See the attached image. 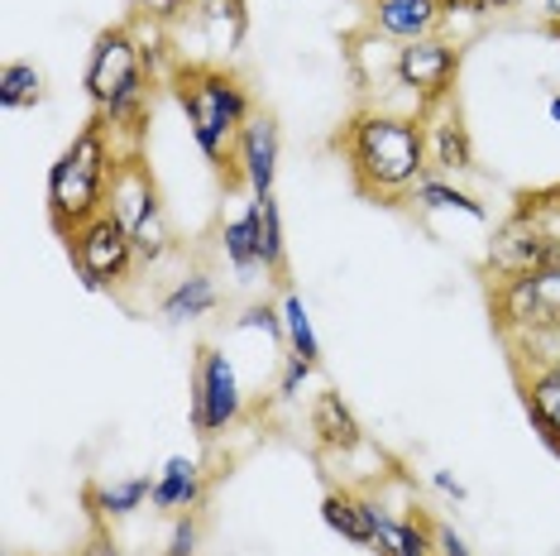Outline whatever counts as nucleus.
<instances>
[{
    "instance_id": "1",
    "label": "nucleus",
    "mask_w": 560,
    "mask_h": 556,
    "mask_svg": "<svg viewBox=\"0 0 560 556\" xmlns=\"http://www.w3.org/2000/svg\"><path fill=\"white\" fill-rule=\"evenodd\" d=\"M336 149L350 169V183L364 197L398 207L407 201L417 183L431 173L427 159V125L412 111H388V106H364L340 125Z\"/></svg>"
},
{
    "instance_id": "2",
    "label": "nucleus",
    "mask_w": 560,
    "mask_h": 556,
    "mask_svg": "<svg viewBox=\"0 0 560 556\" xmlns=\"http://www.w3.org/2000/svg\"><path fill=\"white\" fill-rule=\"evenodd\" d=\"M154 82L159 78L144 68V39L135 34V24H110L96 34L82 86L92 111L120 139V149H139L144 139L149 111H154Z\"/></svg>"
},
{
    "instance_id": "3",
    "label": "nucleus",
    "mask_w": 560,
    "mask_h": 556,
    "mask_svg": "<svg viewBox=\"0 0 560 556\" xmlns=\"http://www.w3.org/2000/svg\"><path fill=\"white\" fill-rule=\"evenodd\" d=\"M120 139L110 135V125L92 111V120L72 135V144L58 154V163L48 169V225L58 235H72L78 225H86L101 211H110V178L120 163Z\"/></svg>"
},
{
    "instance_id": "4",
    "label": "nucleus",
    "mask_w": 560,
    "mask_h": 556,
    "mask_svg": "<svg viewBox=\"0 0 560 556\" xmlns=\"http://www.w3.org/2000/svg\"><path fill=\"white\" fill-rule=\"evenodd\" d=\"M168 86H173L177 111H183V120H187V135H192V144L201 149V159L221 169V163L231 159L240 130H245L254 116L249 86L240 82L225 62H197V58L177 62Z\"/></svg>"
},
{
    "instance_id": "5",
    "label": "nucleus",
    "mask_w": 560,
    "mask_h": 556,
    "mask_svg": "<svg viewBox=\"0 0 560 556\" xmlns=\"http://www.w3.org/2000/svg\"><path fill=\"white\" fill-rule=\"evenodd\" d=\"M546 264H560V187H546V193H522L513 217H508L489 240V283L527 269H546Z\"/></svg>"
},
{
    "instance_id": "6",
    "label": "nucleus",
    "mask_w": 560,
    "mask_h": 556,
    "mask_svg": "<svg viewBox=\"0 0 560 556\" xmlns=\"http://www.w3.org/2000/svg\"><path fill=\"white\" fill-rule=\"evenodd\" d=\"M110 211L130 225L139 269H159L163 259L177 255V231L168 221V207H163V193L149 173V163L139 149H125L116 163V178H110Z\"/></svg>"
},
{
    "instance_id": "7",
    "label": "nucleus",
    "mask_w": 560,
    "mask_h": 556,
    "mask_svg": "<svg viewBox=\"0 0 560 556\" xmlns=\"http://www.w3.org/2000/svg\"><path fill=\"white\" fill-rule=\"evenodd\" d=\"M493 326L508 336V346H546L560 340V264L499 278L489 288Z\"/></svg>"
},
{
    "instance_id": "8",
    "label": "nucleus",
    "mask_w": 560,
    "mask_h": 556,
    "mask_svg": "<svg viewBox=\"0 0 560 556\" xmlns=\"http://www.w3.org/2000/svg\"><path fill=\"white\" fill-rule=\"evenodd\" d=\"M62 245H68V259L78 269L82 288H92V293H116L125 278L139 269L130 225L116 211H101V217L78 225L72 235H62Z\"/></svg>"
},
{
    "instance_id": "9",
    "label": "nucleus",
    "mask_w": 560,
    "mask_h": 556,
    "mask_svg": "<svg viewBox=\"0 0 560 556\" xmlns=\"http://www.w3.org/2000/svg\"><path fill=\"white\" fill-rule=\"evenodd\" d=\"M187 417H192V432L201 441H215L221 432L245 417V384H240V370L225 350L201 346L197 350V370H192V403H187Z\"/></svg>"
},
{
    "instance_id": "10",
    "label": "nucleus",
    "mask_w": 560,
    "mask_h": 556,
    "mask_svg": "<svg viewBox=\"0 0 560 556\" xmlns=\"http://www.w3.org/2000/svg\"><path fill=\"white\" fill-rule=\"evenodd\" d=\"M455 78H460V44H451L445 34L398 44V54H393V86L407 92L417 116H422L427 106H436V101H451Z\"/></svg>"
},
{
    "instance_id": "11",
    "label": "nucleus",
    "mask_w": 560,
    "mask_h": 556,
    "mask_svg": "<svg viewBox=\"0 0 560 556\" xmlns=\"http://www.w3.org/2000/svg\"><path fill=\"white\" fill-rule=\"evenodd\" d=\"M278 154H283V139H278V120L254 111L249 125L240 130L235 149H231V163L240 173V183L249 187V197H273V183H278Z\"/></svg>"
},
{
    "instance_id": "12",
    "label": "nucleus",
    "mask_w": 560,
    "mask_h": 556,
    "mask_svg": "<svg viewBox=\"0 0 560 556\" xmlns=\"http://www.w3.org/2000/svg\"><path fill=\"white\" fill-rule=\"evenodd\" d=\"M422 125H427V159H431V173H469L475 169V139H469V125L460 116V106L451 101H436V106L422 111Z\"/></svg>"
},
{
    "instance_id": "13",
    "label": "nucleus",
    "mask_w": 560,
    "mask_h": 556,
    "mask_svg": "<svg viewBox=\"0 0 560 556\" xmlns=\"http://www.w3.org/2000/svg\"><path fill=\"white\" fill-rule=\"evenodd\" d=\"M187 24H192V34L207 48L201 62H225L249 39V5L245 0H197L187 10Z\"/></svg>"
},
{
    "instance_id": "14",
    "label": "nucleus",
    "mask_w": 560,
    "mask_h": 556,
    "mask_svg": "<svg viewBox=\"0 0 560 556\" xmlns=\"http://www.w3.org/2000/svg\"><path fill=\"white\" fill-rule=\"evenodd\" d=\"M517 389H522V408H527L537 437L546 441V451L560 456V364L532 360V370L517 364Z\"/></svg>"
},
{
    "instance_id": "15",
    "label": "nucleus",
    "mask_w": 560,
    "mask_h": 556,
    "mask_svg": "<svg viewBox=\"0 0 560 556\" xmlns=\"http://www.w3.org/2000/svg\"><path fill=\"white\" fill-rule=\"evenodd\" d=\"M369 10V34L388 44H412L427 34H441V0H364Z\"/></svg>"
},
{
    "instance_id": "16",
    "label": "nucleus",
    "mask_w": 560,
    "mask_h": 556,
    "mask_svg": "<svg viewBox=\"0 0 560 556\" xmlns=\"http://www.w3.org/2000/svg\"><path fill=\"white\" fill-rule=\"evenodd\" d=\"M307 422H312V441L322 456H354V451H364V441H369L360 417H354V408L336 394V389H322V394L312 398Z\"/></svg>"
},
{
    "instance_id": "17",
    "label": "nucleus",
    "mask_w": 560,
    "mask_h": 556,
    "mask_svg": "<svg viewBox=\"0 0 560 556\" xmlns=\"http://www.w3.org/2000/svg\"><path fill=\"white\" fill-rule=\"evenodd\" d=\"M207 499V471L197 456H168L154 471V513L177 518V513H197Z\"/></svg>"
},
{
    "instance_id": "18",
    "label": "nucleus",
    "mask_w": 560,
    "mask_h": 556,
    "mask_svg": "<svg viewBox=\"0 0 560 556\" xmlns=\"http://www.w3.org/2000/svg\"><path fill=\"white\" fill-rule=\"evenodd\" d=\"M374 509V552L378 556H431V513H393L384 499L369 495Z\"/></svg>"
},
{
    "instance_id": "19",
    "label": "nucleus",
    "mask_w": 560,
    "mask_h": 556,
    "mask_svg": "<svg viewBox=\"0 0 560 556\" xmlns=\"http://www.w3.org/2000/svg\"><path fill=\"white\" fill-rule=\"evenodd\" d=\"M149 499H154V475H125L86 485V509H92V523L101 528H116L125 518H135Z\"/></svg>"
},
{
    "instance_id": "20",
    "label": "nucleus",
    "mask_w": 560,
    "mask_h": 556,
    "mask_svg": "<svg viewBox=\"0 0 560 556\" xmlns=\"http://www.w3.org/2000/svg\"><path fill=\"white\" fill-rule=\"evenodd\" d=\"M221 308V288H215V278L207 269H187L177 283L163 293L159 302V317L168 326H187V322H201L211 317V312Z\"/></svg>"
},
{
    "instance_id": "21",
    "label": "nucleus",
    "mask_w": 560,
    "mask_h": 556,
    "mask_svg": "<svg viewBox=\"0 0 560 556\" xmlns=\"http://www.w3.org/2000/svg\"><path fill=\"white\" fill-rule=\"evenodd\" d=\"M221 259L231 264V274L240 283H254L264 274V259H259V217H254V197L245 201V211L221 221Z\"/></svg>"
},
{
    "instance_id": "22",
    "label": "nucleus",
    "mask_w": 560,
    "mask_h": 556,
    "mask_svg": "<svg viewBox=\"0 0 560 556\" xmlns=\"http://www.w3.org/2000/svg\"><path fill=\"white\" fill-rule=\"evenodd\" d=\"M322 523L336 537H346L350 547L374 552V509H369V495H360V489H326Z\"/></svg>"
},
{
    "instance_id": "23",
    "label": "nucleus",
    "mask_w": 560,
    "mask_h": 556,
    "mask_svg": "<svg viewBox=\"0 0 560 556\" xmlns=\"http://www.w3.org/2000/svg\"><path fill=\"white\" fill-rule=\"evenodd\" d=\"M407 201H412L417 211H460V217H469V221H489V207L475 197V193H465V187H455L445 173H427L422 183L407 193Z\"/></svg>"
},
{
    "instance_id": "24",
    "label": "nucleus",
    "mask_w": 560,
    "mask_h": 556,
    "mask_svg": "<svg viewBox=\"0 0 560 556\" xmlns=\"http://www.w3.org/2000/svg\"><path fill=\"white\" fill-rule=\"evenodd\" d=\"M254 217H259V259H264V278H283V274H288V231H283V211H278V197H254Z\"/></svg>"
},
{
    "instance_id": "25",
    "label": "nucleus",
    "mask_w": 560,
    "mask_h": 556,
    "mask_svg": "<svg viewBox=\"0 0 560 556\" xmlns=\"http://www.w3.org/2000/svg\"><path fill=\"white\" fill-rule=\"evenodd\" d=\"M278 312H283L288 356H302V360L322 364V340H316V326L307 317V302H302L298 288H283V298H278Z\"/></svg>"
},
{
    "instance_id": "26",
    "label": "nucleus",
    "mask_w": 560,
    "mask_h": 556,
    "mask_svg": "<svg viewBox=\"0 0 560 556\" xmlns=\"http://www.w3.org/2000/svg\"><path fill=\"white\" fill-rule=\"evenodd\" d=\"M44 101V72L24 58H10L0 68V106L5 111H34Z\"/></svg>"
},
{
    "instance_id": "27",
    "label": "nucleus",
    "mask_w": 560,
    "mask_h": 556,
    "mask_svg": "<svg viewBox=\"0 0 560 556\" xmlns=\"http://www.w3.org/2000/svg\"><path fill=\"white\" fill-rule=\"evenodd\" d=\"M240 332H264L269 340H278V346H288V332H283V312L273 308V302H249L245 312L235 317Z\"/></svg>"
},
{
    "instance_id": "28",
    "label": "nucleus",
    "mask_w": 560,
    "mask_h": 556,
    "mask_svg": "<svg viewBox=\"0 0 560 556\" xmlns=\"http://www.w3.org/2000/svg\"><path fill=\"white\" fill-rule=\"evenodd\" d=\"M312 374H316V364H312V360L288 356V360H283V374H278V394H273V398H278V403H298Z\"/></svg>"
},
{
    "instance_id": "29",
    "label": "nucleus",
    "mask_w": 560,
    "mask_h": 556,
    "mask_svg": "<svg viewBox=\"0 0 560 556\" xmlns=\"http://www.w3.org/2000/svg\"><path fill=\"white\" fill-rule=\"evenodd\" d=\"M197 542H201V518L177 513L173 528H168V547H163V556H197Z\"/></svg>"
},
{
    "instance_id": "30",
    "label": "nucleus",
    "mask_w": 560,
    "mask_h": 556,
    "mask_svg": "<svg viewBox=\"0 0 560 556\" xmlns=\"http://www.w3.org/2000/svg\"><path fill=\"white\" fill-rule=\"evenodd\" d=\"M192 5H197V0H135V10L149 24H177Z\"/></svg>"
},
{
    "instance_id": "31",
    "label": "nucleus",
    "mask_w": 560,
    "mask_h": 556,
    "mask_svg": "<svg viewBox=\"0 0 560 556\" xmlns=\"http://www.w3.org/2000/svg\"><path fill=\"white\" fill-rule=\"evenodd\" d=\"M431 556H475V552L445 518H431Z\"/></svg>"
},
{
    "instance_id": "32",
    "label": "nucleus",
    "mask_w": 560,
    "mask_h": 556,
    "mask_svg": "<svg viewBox=\"0 0 560 556\" xmlns=\"http://www.w3.org/2000/svg\"><path fill=\"white\" fill-rule=\"evenodd\" d=\"M78 556H125V547L116 542V533H110V528L92 523V533H86V542L78 547Z\"/></svg>"
},
{
    "instance_id": "33",
    "label": "nucleus",
    "mask_w": 560,
    "mask_h": 556,
    "mask_svg": "<svg viewBox=\"0 0 560 556\" xmlns=\"http://www.w3.org/2000/svg\"><path fill=\"white\" fill-rule=\"evenodd\" d=\"M431 485H436L445 499H455V503H465V499H469V489H465V485H460V479H455L451 471H431Z\"/></svg>"
},
{
    "instance_id": "34",
    "label": "nucleus",
    "mask_w": 560,
    "mask_h": 556,
    "mask_svg": "<svg viewBox=\"0 0 560 556\" xmlns=\"http://www.w3.org/2000/svg\"><path fill=\"white\" fill-rule=\"evenodd\" d=\"M541 20L551 24V34L560 30V0H541Z\"/></svg>"
},
{
    "instance_id": "35",
    "label": "nucleus",
    "mask_w": 560,
    "mask_h": 556,
    "mask_svg": "<svg viewBox=\"0 0 560 556\" xmlns=\"http://www.w3.org/2000/svg\"><path fill=\"white\" fill-rule=\"evenodd\" d=\"M517 5V0H483V10H489V15H493V10H513Z\"/></svg>"
},
{
    "instance_id": "36",
    "label": "nucleus",
    "mask_w": 560,
    "mask_h": 556,
    "mask_svg": "<svg viewBox=\"0 0 560 556\" xmlns=\"http://www.w3.org/2000/svg\"><path fill=\"white\" fill-rule=\"evenodd\" d=\"M546 111H551V120H556V125H560V92H556V96H551V101H546Z\"/></svg>"
},
{
    "instance_id": "37",
    "label": "nucleus",
    "mask_w": 560,
    "mask_h": 556,
    "mask_svg": "<svg viewBox=\"0 0 560 556\" xmlns=\"http://www.w3.org/2000/svg\"><path fill=\"white\" fill-rule=\"evenodd\" d=\"M556 39H560V30H556Z\"/></svg>"
}]
</instances>
